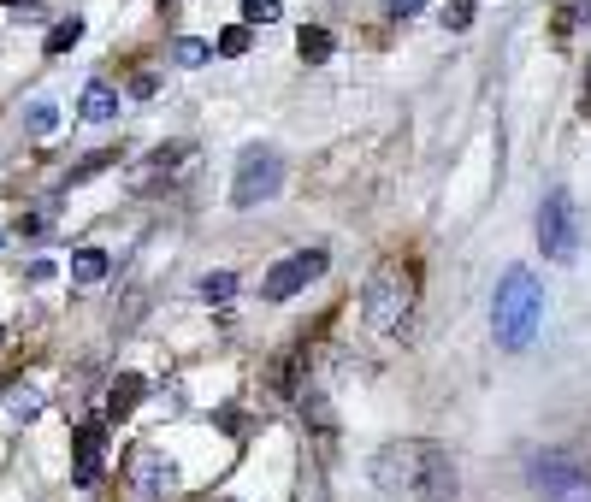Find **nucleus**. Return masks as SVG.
<instances>
[{
  "instance_id": "nucleus-20",
  "label": "nucleus",
  "mask_w": 591,
  "mask_h": 502,
  "mask_svg": "<svg viewBox=\"0 0 591 502\" xmlns=\"http://www.w3.org/2000/svg\"><path fill=\"white\" fill-rule=\"evenodd\" d=\"M219 54H225V60H243V54H249V24H231V30L219 36Z\"/></svg>"
},
{
  "instance_id": "nucleus-23",
  "label": "nucleus",
  "mask_w": 591,
  "mask_h": 502,
  "mask_svg": "<svg viewBox=\"0 0 591 502\" xmlns=\"http://www.w3.org/2000/svg\"><path fill=\"white\" fill-rule=\"evenodd\" d=\"M18 231H24V237H42V231H48V213H30V219H18Z\"/></svg>"
},
{
  "instance_id": "nucleus-18",
  "label": "nucleus",
  "mask_w": 591,
  "mask_h": 502,
  "mask_svg": "<svg viewBox=\"0 0 591 502\" xmlns=\"http://www.w3.org/2000/svg\"><path fill=\"white\" fill-rule=\"evenodd\" d=\"M77 42H83V18H66V24L48 30V54H66V48H77Z\"/></svg>"
},
{
  "instance_id": "nucleus-11",
  "label": "nucleus",
  "mask_w": 591,
  "mask_h": 502,
  "mask_svg": "<svg viewBox=\"0 0 591 502\" xmlns=\"http://www.w3.org/2000/svg\"><path fill=\"white\" fill-rule=\"evenodd\" d=\"M77 113H83L89 125H107V119H119V89L95 77V83L83 89V101H77Z\"/></svg>"
},
{
  "instance_id": "nucleus-16",
  "label": "nucleus",
  "mask_w": 591,
  "mask_h": 502,
  "mask_svg": "<svg viewBox=\"0 0 591 502\" xmlns=\"http://www.w3.org/2000/svg\"><path fill=\"white\" fill-rule=\"evenodd\" d=\"M24 130H30V136H54V130H60V107H54V101H30Z\"/></svg>"
},
{
  "instance_id": "nucleus-12",
  "label": "nucleus",
  "mask_w": 591,
  "mask_h": 502,
  "mask_svg": "<svg viewBox=\"0 0 591 502\" xmlns=\"http://www.w3.org/2000/svg\"><path fill=\"white\" fill-rule=\"evenodd\" d=\"M136 402H142V378L136 373H119L107 384V420H131Z\"/></svg>"
},
{
  "instance_id": "nucleus-14",
  "label": "nucleus",
  "mask_w": 591,
  "mask_h": 502,
  "mask_svg": "<svg viewBox=\"0 0 591 502\" xmlns=\"http://www.w3.org/2000/svg\"><path fill=\"white\" fill-rule=\"evenodd\" d=\"M296 54L308 65H326L331 60V30H320V24H302L296 30Z\"/></svg>"
},
{
  "instance_id": "nucleus-13",
  "label": "nucleus",
  "mask_w": 591,
  "mask_h": 502,
  "mask_svg": "<svg viewBox=\"0 0 591 502\" xmlns=\"http://www.w3.org/2000/svg\"><path fill=\"white\" fill-rule=\"evenodd\" d=\"M107 272H113L107 249H77V254H71V284H101Z\"/></svg>"
},
{
  "instance_id": "nucleus-5",
  "label": "nucleus",
  "mask_w": 591,
  "mask_h": 502,
  "mask_svg": "<svg viewBox=\"0 0 591 502\" xmlns=\"http://www.w3.org/2000/svg\"><path fill=\"white\" fill-rule=\"evenodd\" d=\"M538 243L550 260H574L580 254V213H574V201H568V189H550L544 195V207H538Z\"/></svg>"
},
{
  "instance_id": "nucleus-6",
  "label": "nucleus",
  "mask_w": 591,
  "mask_h": 502,
  "mask_svg": "<svg viewBox=\"0 0 591 502\" xmlns=\"http://www.w3.org/2000/svg\"><path fill=\"white\" fill-rule=\"evenodd\" d=\"M278 184H284V160L272 148H243L237 184H231V207H261V201L278 195Z\"/></svg>"
},
{
  "instance_id": "nucleus-15",
  "label": "nucleus",
  "mask_w": 591,
  "mask_h": 502,
  "mask_svg": "<svg viewBox=\"0 0 591 502\" xmlns=\"http://www.w3.org/2000/svg\"><path fill=\"white\" fill-rule=\"evenodd\" d=\"M6 408H12V420H36V414H42V390L18 378V384L6 390Z\"/></svg>"
},
{
  "instance_id": "nucleus-10",
  "label": "nucleus",
  "mask_w": 591,
  "mask_h": 502,
  "mask_svg": "<svg viewBox=\"0 0 591 502\" xmlns=\"http://www.w3.org/2000/svg\"><path fill=\"white\" fill-rule=\"evenodd\" d=\"M190 166H196V148H190V142H166V148H154V154H148V166L136 172V184H142V189H148V184H172V178H184Z\"/></svg>"
},
{
  "instance_id": "nucleus-7",
  "label": "nucleus",
  "mask_w": 591,
  "mask_h": 502,
  "mask_svg": "<svg viewBox=\"0 0 591 502\" xmlns=\"http://www.w3.org/2000/svg\"><path fill=\"white\" fill-rule=\"evenodd\" d=\"M326 266H331V254H326V249L284 254V260H278V266H272V272L261 278V296H266V302H290V296H296V290H308V284H314V278H320Z\"/></svg>"
},
{
  "instance_id": "nucleus-2",
  "label": "nucleus",
  "mask_w": 591,
  "mask_h": 502,
  "mask_svg": "<svg viewBox=\"0 0 591 502\" xmlns=\"http://www.w3.org/2000/svg\"><path fill=\"white\" fill-rule=\"evenodd\" d=\"M544 319V290L526 266H509L503 284H497V302H491V325H497V343L503 349H526L532 331Z\"/></svg>"
},
{
  "instance_id": "nucleus-1",
  "label": "nucleus",
  "mask_w": 591,
  "mask_h": 502,
  "mask_svg": "<svg viewBox=\"0 0 591 502\" xmlns=\"http://www.w3.org/2000/svg\"><path fill=\"white\" fill-rule=\"evenodd\" d=\"M373 479L391 502H450L456 497V467L438 443H391L373 461Z\"/></svg>"
},
{
  "instance_id": "nucleus-26",
  "label": "nucleus",
  "mask_w": 591,
  "mask_h": 502,
  "mask_svg": "<svg viewBox=\"0 0 591 502\" xmlns=\"http://www.w3.org/2000/svg\"><path fill=\"white\" fill-rule=\"evenodd\" d=\"M219 502H231V497H219Z\"/></svg>"
},
{
  "instance_id": "nucleus-21",
  "label": "nucleus",
  "mask_w": 591,
  "mask_h": 502,
  "mask_svg": "<svg viewBox=\"0 0 591 502\" xmlns=\"http://www.w3.org/2000/svg\"><path fill=\"white\" fill-rule=\"evenodd\" d=\"M243 18L249 24H272L278 18V0H243Z\"/></svg>"
},
{
  "instance_id": "nucleus-24",
  "label": "nucleus",
  "mask_w": 591,
  "mask_h": 502,
  "mask_svg": "<svg viewBox=\"0 0 591 502\" xmlns=\"http://www.w3.org/2000/svg\"><path fill=\"white\" fill-rule=\"evenodd\" d=\"M586 113H591V71H586Z\"/></svg>"
},
{
  "instance_id": "nucleus-25",
  "label": "nucleus",
  "mask_w": 591,
  "mask_h": 502,
  "mask_svg": "<svg viewBox=\"0 0 591 502\" xmlns=\"http://www.w3.org/2000/svg\"><path fill=\"white\" fill-rule=\"evenodd\" d=\"M0 343H6V325H0Z\"/></svg>"
},
{
  "instance_id": "nucleus-8",
  "label": "nucleus",
  "mask_w": 591,
  "mask_h": 502,
  "mask_svg": "<svg viewBox=\"0 0 591 502\" xmlns=\"http://www.w3.org/2000/svg\"><path fill=\"white\" fill-rule=\"evenodd\" d=\"M131 485L148 502H172L178 497V467H172L160 449H136L131 455Z\"/></svg>"
},
{
  "instance_id": "nucleus-22",
  "label": "nucleus",
  "mask_w": 591,
  "mask_h": 502,
  "mask_svg": "<svg viewBox=\"0 0 591 502\" xmlns=\"http://www.w3.org/2000/svg\"><path fill=\"white\" fill-rule=\"evenodd\" d=\"M444 24H450V30H467V24H473V0H450V6H444Z\"/></svg>"
},
{
  "instance_id": "nucleus-9",
  "label": "nucleus",
  "mask_w": 591,
  "mask_h": 502,
  "mask_svg": "<svg viewBox=\"0 0 591 502\" xmlns=\"http://www.w3.org/2000/svg\"><path fill=\"white\" fill-rule=\"evenodd\" d=\"M101 467H107V426L83 420L77 438H71V479L77 485H101Z\"/></svg>"
},
{
  "instance_id": "nucleus-4",
  "label": "nucleus",
  "mask_w": 591,
  "mask_h": 502,
  "mask_svg": "<svg viewBox=\"0 0 591 502\" xmlns=\"http://www.w3.org/2000/svg\"><path fill=\"white\" fill-rule=\"evenodd\" d=\"M532 491L544 502H591V467L574 461L568 449H550L532 461Z\"/></svg>"
},
{
  "instance_id": "nucleus-19",
  "label": "nucleus",
  "mask_w": 591,
  "mask_h": 502,
  "mask_svg": "<svg viewBox=\"0 0 591 502\" xmlns=\"http://www.w3.org/2000/svg\"><path fill=\"white\" fill-rule=\"evenodd\" d=\"M237 296V278L231 272H207L201 278V302H231Z\"/></svg>"
},
{
  "instance_id": "nucleus-17",
  "label": "nucleus",
  "mask_w": 591,
  "mask_h": 502,
  "mask_svg": "<svg viewBox=\"0 0 591 502\" xmlns=\"http://www.w3.org/2000/svg\"><path fill=\"white\" fill-rule=\"evenodd\" d=\"M172 60L196 71V65H207V60H213V48H207V42H196V36H178V42H172Z\"/></svg>"
},
{
  "instance_id": "nucleus-3",
  "label": "nucleus",
  "mask_w": 591,
  "mask_h": 502,
  "mask_svg": "<svg viewBox=\"0 0 591 502\" xmlns=\"http://www.w3.org/2000/svg\"><path fill=\"white\" fill-rule=\"evenodd\" d=\"M408 314H414V272L402 260H385L361 290V319H367V331L396 337V331H408Z\"/></svg>"
}]
</instances>
